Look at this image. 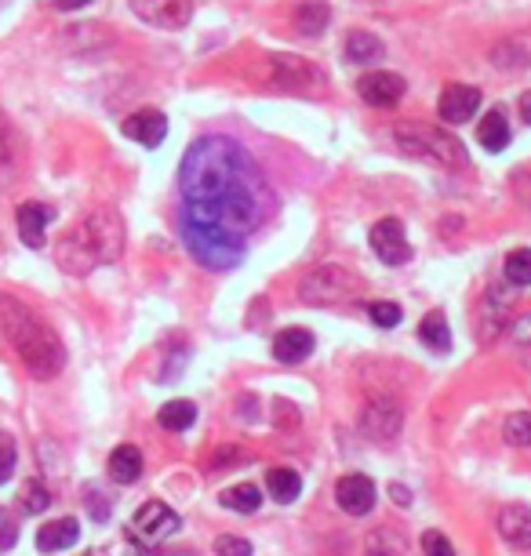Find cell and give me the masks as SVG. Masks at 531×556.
I'll return each instance as SVG.
<instances>
[{
	"label": "cell",
	"mask_w": 531,
	"mask_h": 556,
	"mask_svg": "<svg viewBox=\"0 0 531 556\" xmlns=\"http://www.w3.org/2000/svg\"><path fill=\"white\" fill-rule=\"evenodd\" d=\"M182 215L215 222L233 237H248L273 208L259 160L230 135H201L179 164Z\"/></svg>",
	"instance_id": "6da1fadb"
},
{
	"label": "cell",
	"mask_w": 531,
	"mask_h": 556,
	"mask_svg": "<svg viewBox=\"0 0 531 556\" xmlns=\"http://www.w3.org/2000/svg\"><path fill=\"white\" fill-rule=\"evenodd\" d=\"M124 251V222L113 208H91L73 222L55 244V262L70 277H88L91 269L110 266Z\"/></svg>",
	"instance_id": "7a4b0ae2"
},
{
	"label": "cell",
	"mask_w": 531,
	"mask_h": 556,
	"mask_svg": "<svg viewBox=\"0 0 531 556\" xmlns=\"http://www.w3.org/2000/svg\"><path fill=\"white\" fill-rule=\"evenodd\" d=\"M0 335L8 338L37 382H48L66 368V349L48 320L37 317L30 306H22L15 295H0Z\"/></svg>",
	"instance_id": "3957f363"
},
{
	"label": "cell",
	"mask_w": 531,
	"mask_h": 556,
	"mask_svg": "<svg viewBox=\"0 0 531 556\" xmlns=\"http://www.w3.org/2000/svg\"><path fill=\"white\" fill-rule=\"evenodd\" d=\"M390 135L404 157L433 164V168H466V164H470L466 146H462L451 131L422 124V120H404V124H397Z\"/></svg>",
	"instance_id": "277c9868"
},
{
	"label": "cell",
	"mask_w": 531,
	"mask_h": 556,
	"mask_svg": "<svg viewBox=\"0 0 531 556\" xmlns=\"http://www.w3.org/2000/svg\"><path fill=\"white\" fill-rule=\"evenodd\" d=\"M179 233H182V244L190 251L193 259L201 262L208 269H233L241 266L244 259V240L226 233L222 226L215 222H201V219H190V215H179Z\"/></svg>",
	"instance_id": "5b68a950"
},
{
	"label": "cell",
	"mask_w": 531,
	"mask_h": 556,
	"mask_svg": "<svg viewBox=\"0 0 531 556\" xmlns=\"http://www.w3.org/2000/svg\"><path fill=\"white\" fill-rule=\"evenodd\" d=\"M364 295V280L346 266H317L299 280V298L306 306H346Z\"/></svg>",
	"instance_id": "8992f818"
},
{
	"label": "cell",
	"mask_w": 531,
	"mask_h": 556,
	"mask_svg": "<svg viewBox=\"0 0 531 556\" xmlns=\"http://www.w3.org/2000/svg\"><path fill=\"white\" fill-rule=\"evenodd\" d=\"M266 66H270L273 84L284 91H295V95H313V91H324V84H328V77H324L317 62L291 55V51H270Z\"/></svg>",
	"instance_id": "52a82bcc"
},
{
	"label": "cell",
	"mask_w": 531,
	"mask_h": 556,
	"mask_svg": "<svg viewBox=\"0 0 531 556\" xmlns=\"http://www.w3.org/2000/svg\"><path fill=\"white\" fill-rule=\"evenodd\" d=\"M179 524L182 520L175 509L157 502V498H150V502H142V506L135 509V517H131V524H128V538L139 549L161 546L164 538H171L179 531Z\"/></svg>",
	"instance_id": "ba28073f"
},
{
	"label": "cell",
	"mask_w": 531,
	"mask_h": 556,
	"mask_svg": "<svg viewBox=\"0 0 531 556\" xmlns=\"http://www.w3.org/2000/svg\"><path fill=\"white\" fill-rule=\"evenodd\" d=\"M135 19H142L153 30H182L193 19V0H128Z\"/></svg>",
	"instance_id": "9c48e42d"
},
{
	"label": "cell",
	"mask_w": 531,
	"mask_h": 556,
	"mask_svg": "<svg viewBox=\"0 0 531 556\" xmlns=\"http://www.w3.org/2000/svg\"><path fill=\"white\" fill-rule=\"evenodd\" d=\"M404 426V411L401 404H393L390 397H375L368 400V408L361 415V433L375 444H390V440L401 437Z\"/></svg>",
	"instance_id": "30bf717a"
},
{
	"label": "cell",
	"mask_w": 531,
	"mask_h": 556,
	"mask_svg": "<svg viewBox=\"0 0 531 556\" xmlns=\"http://www.w3.org/2000/svg\"><path fill=\"white\" fill-rule=\"evenodd\" d=\"M371 251L379 255V262L386 266H404L411 259V244L404 237V222L401 219H379L368 233Z\"/></svg>",
	"instance_id": "8fae6325"
},
{
	"label": "cell",
	"mask_w": 531,
	"mask_h": 556,
	"mask_svg": "<svg viewBox=\"0 0 531 556\" xmlns=\"http://www.w3.org/2000/svg\"><path fill=\"white\" fill-rule=\"evenodd\" d=\"M357 91H361V99L368 102V106H375V110H393V106L404 99L408 84H404L401 73L371 70V73H364V77L357 80Z\"/></svg>",
	"instance_id": "7c38bea8"
},
{
	"label": "cell",
	"mask_w": 531,
	"mask_h": 556,
	"mask_svg": "<svg viewBox=\"0 0 531 556\" xmlns=\"http://www.w3.org/2000/svg\"><path fill=\"white\" fill-rule=\"evenodd\" d=\"M477 110H481V88H473V84H448L441 91V99H437V113L451 128L470 124L477 117Z\"/></svg>",
	"instance_id": "4fadbf2b"
},
{
	"label": "cell",
	"mask_w": 531,
	"mask_h": 556,
	"mask_svg": "<svg viewBox=\"0 0 531 556\" xmlns=\"http://www.w3.org/2000/svg\"><path fill=\"white\" fill-rule=\"evenodd\" d=\"M375 498H379V491H375V484H371L364 473H350V477H342L339 484H335V502H339V509L342 513H350V517L371 513V509H375Z\"/></svg>",
	"instance_id": "5bb4252c"
},
{
	"label": "cell",
	"mask_w": 531,
	"mask_h": 556,
	"mask_svg": "<svg viewBox=\"0 0 531 556\" xmlns=\"http://www.w3.org/2000/svg\"><path fill=\"white\" fill-rule=\"evenodd\" d=\"M121 131L131 142H139V146H146V149H157L168 139V117H164L161 110H139V113H131V117H124Z\"/></svg>",
	"instance_id": "9a60e30c"
},
{
	"label": "cell",
	"mask_w": 531,
	"mask_h": 556,
	"mask_svg": "<svg viewBox=\"0 0 531 556\" xmlns=\"http://www.w3.org/2000/svg\"><path fill=\"white\" fill-rule=\"evenodd\" d=\"M48 222H51V208H48V204H41V200H22L19 211H15L19 240L26 244V248H44Z\"/></svg>",
	"instance_id": "2e32d148"
},
{
	"label": "cell",
	"mask_w": 531,
	"mask_h": 556,
	"mask_svg": "<svg viewBox=\"0 0 531 556\" xmlns=\"http://www.w3.org/2000/svg\"><path fill=\"white\" fill-rule=\"evenodd\" d=\"M77 538H81V524L73 517L48 520V524H41V531H37V549H41V553H62V549H70Z\"/></svg>",
	"instance_id": "e0dca14e"
},
{
	"label": "cell",
	"mask_w": 531,
	"mask_h": 556,
	"mask_svg": "<svg viewBox=\"0 0 531 556\" xmlns=\"http://www.w3.org/2000/svg\"><path fill=\"white\" fill-rule=\"evenodd\" d=\"M328 22H331V8L324 0H299L295 11H291V26L302 37H321L328 30Z\"/></svg>",
	"instance_id": "ac0fdd59"
},
{
	"label": "cell",
	"mask_w": 531,
	"mask_h": 556,
	"mask_svg": "<svg viewBox=\"0 0 531 556\" xmlns=\"http://www.w3.org/2000/svg\"><path fill=\"white\" fill-rule=\"evenodd\" d=\"M313 353V331L306 328H284L273 338V357L281 364H302Z\"/></svg>",
	"instance_id": "d6986e66"
},
{
	"label": "cell",
	"mask_w": 531,
	"mask_h": 556,
	"mask_svg": "<svg viewBox=\"0 0 531 556\" xmlns=\"http://www.w3.org/2000/svg\"><path fill=\"white\" fill-rule=\"evenodd\" d=\"M499 535L510 542L513 549H531V509L510 506L499 513Z\"/></svg>",
	"instance_id": "ffe728a7"
},
{
	"label": "cell",
	"mask_w": 531,
	"mask_h": 556,
	"mask_svg": "<svg viewBox=\"0 0 531 556\" xmlns=\"http://www.w3.org/2000/svg\"><path fill=\"white\" fill-rule=\"evenodd\" d=\"M110 480L113 484H135L142 477V451L135 444H121L113 447L110 455Z\"/></svg>",
	"instance_id": "44dd1931"
},
{
	"label": "cell",
	"mask_w": 531,
	"mask_h": 556,
	"mask_svg": "<svg viewBox=\"0 0 531 556\" xmlns=\"http://www.w3.org/2000/svg\"><path fill=\"white\" fill-rule=\"evenodd\" d=\"M477 139H481V146L488 149V153H502V149L510 146V120H506V113L502 110H491L481 117V124H477Z\"/></svg>",
	"instance_id": "7402d4cb"
},
{
	"label": "cell",
	"mask_w": 531,
	"mask_h": 556,
	"mask_svg": "<svg viewBox=\"0 0 531 556\" xmlns=\"http://www.w3.org/2000/svg\"><path fill=\"white\" fill-rule=\"evenodd\" d=\"M419 338H422V346L433 349V353H448L451 349V328H448V317H444L441 309H433V313L422 317Z\"/></svg>",
	"instance_id": "603a6c76"
},
{
	"label": "cell",
	"mask_w": 531,
	"mask_h": 556,
	"mask_svg": "<svg viewBox=\"0 0 531 556\" xmlns=\"http://www.w3.org/2000/svg\"><path fill=\"white\" fill-rule=\"evenodd\" d=\"M299 491H302V480H299V473H295V469L277 466V469H270V473H266V495H270L273 502L288 506V502H295V498H299Z\"/></svg>",
	"instance_id": "cb8c5ba5"
},
{
	"label": "cell",
	"mask_w": 531,
	"mask_h": 556,
	"mask_svg": "<svg viewBox=\"0 0 531 556\" xmlns=\"http://www.w3.org/2000/svg\"><path fill=\"white\" fill-rule=\"evenodd\" d=\"M382 40L368 30H350L346 33V59L350 62H375L382 55Z\"/></svg>",
	"instance_id": "d4e9b609"
},
{
	"label": "cell",
	"mask_w": 531,
	"mask_h": 556,
	"mask_svg": "<svg viewBox=\"0 0 531 556\" xmlns=\"http://www.w3.org/2000/svg\"><path fill=\"white\" fill-rule=\"evenodd\" d=\"M157 422H161L168 433H186V429L197 422V408H193L190 400H171L157 411Z\"/></svg>",
	"instance_id": "484cf974"
},
{
	"label": "cell",
	"mask_w": 531,
	"mask_h": 556,
	"mask_svg": "<svg viewBox=\"0 0 531 556\" xmlns=\"http://www.w3.org/2000/svg\"><path fill=\"white\" fill-rule=\"evenodd\" d=\"M219 502L226 509H237V513H255L262 506V491L255 484H233L222 491Z\"/></svg>",
	"instance_id": "4316f807"
},
{
	"label": "cell",
	"mask_w": 531,
	"mask_h": 556,
	"mask_svg": "<svg viewBox=\"0 0 531 556\" xmlns=\"http://www.w3.org/2000/svg\"><path fill=\"white\" fill-rule=\"evenodd\" d=\"M502 277L510 280L513 288H531V248H517L502 262Z\"/></svg>",
	"instance_id": "83f0119b"
},
{
	"label": "cell",
	"mask_w": 531,
	"mask_h": 556,
	"mask_svg": "<svg viewBox=\"0 0 531 556\" xmlns=\"http://www.w3.org/2000/svg\"><path fill=\"white\" fill-rule=\"evenodd\" d=\"M19 506H22V513H44V509L51 506V495H48V487H44L41 480H30V484L22 487V495H19Z\"/></svg>",
	"instance_id": "f1b7e54d"
},
{
	"label": "cell",
	"mask_w": 531,
	"mask_h": 556,
	"mask_svg": "<svg viewBox=\"0 0 531 556\" xmlns=\"http://www.w3.org/2000/svg\"><path fill=\"white\" fill-rule=\"evenodd\" d=\"M502 437L510 440L517 447H531V415L517 411V415L506 418V426H502Z\"/></svg>",
	"instance_id": "f546056e"
},
{
	"label": "cell",
	"mask_w": 531,
	"mask_h": 556,
	"mask_svg": "<svg viewBox=\"0 0 531 556\" xmlns=\"http://www.w3.org/2000/svg\"><path fill=\"white\" fill-rule=\"evenodd\" d=\"M368 317H371V324H379V328H397L404 320V313L397 302H371Z\"/></svg>",
	"instance_id": "4dcf8cb0"
},
{
	"label": "cell",
	"mask_w": 531,
	"mask_h": 556,
	"mask_svg": "<svg viewBox=\"0 0 531 556\" xmlns=\"http://www.w3.org/2000/svg\"><path fill=\"white\" fill-rule=\"evenodd\" d=\"M15 462H19V447H15V440H11L8 433H0V484L11 480Z\"/></svg>",
	"instance_id": "1f68e13d"
},
{
	"label": "cell",
	"mask_w": 531,
	"mask_h": 556,
	"mask_svg": "<svg viewBox=\"0 0 531 556\" xmlns=\"http://www.w3.org/2000/svg\"><path fill=\"white\" fill-rule=\"evenodd\" d=\"M215 556H251V542L241 535H219L215 538Z\"/></svg>",
	"instance_id": "d6a6232c"
},
{
	"label": "cell",
	"mask_w": 531,
	"mask_h": 556,
	"mask_svg": "<svg viewBox=\"0 0 531 556\" xmlns=\"http://www.w3.org/2000/svg\"><path fill=\"white\" fill-rule=\"evenodd\" d=\"M422 553L426 556H455V549H451V542L441 535V531H426V535H422Z\"/></svg>",
	"instance_id": "836d02e7"
},
{
	"label": "cell",
	"mask_w": 531,
	"mask_h": 556,
	"mask_svg": "<svg viewBox=\"0 0 531 556\" xmlns=\"http://www.w3.org/2000/svg\"><path fill=\"white\" fill-rule=\"evenodd\" d=\"M11 160H15V131H11L8 117L0 113V168L11 164Z\"/></svg>",
	"instance_id": "e575fe53"
},
{
	"label": "cell",
	"mask_w": 531,
	"mask_h": 556,
	"mask_svg": "<svg viewBox=\"0 0 531 556\" xmlns=\"http://www.w3.org/2000/svg\"><path fill=\"white\" fill-rule=\"evenodd\" d=\"M506 335H510V342H517V346H531V309L513 320L510 328H506Z\"/></svg>",
	"instance_id": "d590c367"
},
{
	"label": "cell",
	"mask_w": 531,
	"mask_h": 556,
	"mask_svg": "<svg viewBox=\"0 0 531 556\" xmlns=\"http://www.w3.org/2000/svg\"><path fill=\"white\" fill-rule=\"evenodd\" d=\"M248 458L251 455H248V451H241V447H222V451L211 458L208 466L211 469H226V466H241V462H248Z\"/></svg>",
	"instance_id": "8d00e7d4"
},
{
	"label": "cell",
	"mask_w": 531,
	"mask_h": 556,
	"mask_svg": "<svg viewBox=\"0 0 531 556\" xmlns=\"http://www.w3.org/2000/svg\"><path fill=\"white\" fill-rule=\"evenodd\" d=\"M19 542V520L11 517V513H0V553L11 549Z\"/></svg>",
	"instance_id": "74e56055"
},
{
	"label": "cell",
	"mask_w": 531,
	"mask_h": 556,
	"mask_svg": "<svg viewBox=\"0 0 531 556\" xmlns=\"http://www.w3.org/2000/svg\"><path fill=\"white\" fill-rule=\"evenodd\" d=\"M91 0H55V8L59 11H81V8H88Z\"/></svg>",
	"instance_id": "f35d334b"
},
{
	"label": "cell",
	"mask_w": 531,
	"mask_h": 556,
	"mask_svg": "<svg viewBox=\"0 0 531 556\" xmlns=\"http://www.w3.org/2000/svg\"><path fill=\"white\" fill-rule=\"evenodd\" d=\"M521 120L531 128V91H524L521 95Z\"/></svg>",
	"instance_id": "ab89813d"
},
{
	"label": "cell",
	"mask_w": 531,
	"mask_h": 556,
	"mask_svg": "<svg viewBox=\"0 0 531 556\" xmlns=\"http://www.w3.org/2000/svg\"><path fill=\"white\" fill-rule=\"evenodd\" d=\"M84 556H117L113 549H91V553H84Z\"/></svg>",
	"instance_id": "60d3db41"
}]
</instances>
